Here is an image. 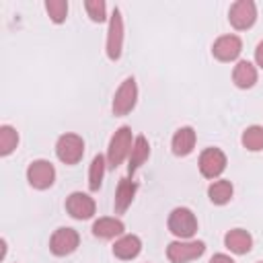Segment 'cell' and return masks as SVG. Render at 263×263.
<instances>
[{
	"instance_id": "20",
	"label": "cell",
	"mask_w": 263,
	"mask_h": 263,
	"mask_svg": "<svg viewBox=\"0 0 263 263\" xmlns=\"http://www.w3.org/2000/svg\"><path fill=\"white\" fill-rule=\"evenodd\" d=\"M234 195V187L226 179H218L208 187V197L214 205H226Z\"/></svg>"
},
{
	"instance_id": "22",
	"label": "cell",
	"mask_w": 263,
	"mask_h": 263,
	"mask_svg": "<svg viewBox=\"0 0 263 263\" xmlns=\"http://www.w3.org/2000/svg\"><path fill=\"white\" fill-rule=\"evenodd\" d=\"M240 142L247 150L251 152H259L263 150V125H249L242 136H240Z\"/></svg>"
},
{
	"instance_id": "12",
	"label": "cell",
	"mask_w": 263,
	"mask_h": 263,
	"mask_svg": "<svg viewBox=\"0 0 263 263\" xmlns=\"http://www.w3.org/2000/svg\"><path fill=\"white\" fill-rule=\"evenodd\" d=\"M242 51V41L238 35H220L212 43V55L220 62H234Z\"/></svg>"
},
{
	"instance_id": "25",
	"label": "cell",
	"mask_w": 263,
	"mask_h": 263,
	"mask_svg": "<svg viewBox=\"0 0 263 263\" xmlns=\"http://www.w3.org/2000/svg\"><path fill=\"white\" fill-rule=\"evenodd\" d=\"M84 8H86V14L92 23H105L107 21V4L103 0H86Z\"/></svg>"
},
{
	"instance_id": "14",
	"label": "cell",
	"mask_w": 263,
	"mask_h": 263,
	"mask_svg": "<svg viewBox=\"0 0 263 263\" xmlns=\"http://www.w3.org/2000/svg\"><path fill=\"white\" fill-rule=\"evenodd\" d=\"M195 142H197V134L191 125H183L175 132L173 140H171V150L175 156H189L195 148Z\"/></svg>"
},
{
	"instance_id": "17",
	"label": "cell",
	"mask_w": 263,
	"mask_h": 263,
	"mask_svg": "<svg viewBox=\"0 0 263 263\" xmlns=\"http://www.w3.org/2000/svg\"><path fill=\"white\" fill-rule=\"evenodd\" d=\"M148 156H150V144H148L146 136H136L132 152H129V158H127V175L134 177L136 171H140L144 166Z\"/></svg>"
},
{
	"instance_id": "4",
	"label": "cell",
	"mask_w": 263,
	"mask_h": 263,
	"mask_svg": "<svg viewBox=\"0 0 263 263\" xmlns=\"http://www.w3.org/2000/svg\"><path fill=\"white\" fill-rule=\"evenodd\" d=\"M136 103H138V84H136V78L134 76H127L119 84V88L115 90V95H113V103H111L113 115L123 117V115L132 113L134 107H136Z\"/></svg>"
},
{
	"instance_id": "24",
	"label": "cell",
	"mask_w": 263,
	"mask_h": 263,
	"mask_svg": "<svg viewBox=\"0 0 263 263\" xmlns=\"http://www.w3.org/2000/svg\"><path fill=\"white\" fill-rule=\"evenodd\" d=\"M45 10H47L49 18L55 25H60L68 16V2L66 0H45Z\"/></svg>"
},
{
	"instance_id": "19",
	"label": "cell",
	"mask_w": 263,
	"mask_h": 263,
	"mask_svg": "<svg viewBox=\"0 0 263 263\" xmlns=\"http://www.w3.org/2000/svg\"><path fill=\"white\" fill-rule=\"evenodd\" d=\"M257 66L249 60H238L234 70H232V82L238 86V88H253L255 82H257Z\"/></svg>"
},
{
	"instance_id": "2",
	"label": "cell",
	"mask_w": 263,
	"mask_h": 263,
	"mask_svg": "<svg viewBox=\"0 0 263 263\" xmlns=\"http://www.w3.org/2000/svg\"><path fill=\"white\" fill-rule=\"evenodd\" d=\"M166 226L171 230L173 236H177V240H191L197 232V218L189 208H175L168 214Z\"/></svg>"
},
{
	"instance_id": "27",
	"label": "cell",
	"mask_w": 263,
	"mask_h": 263,
	"mask_svg": "<svg viewBox=\"0 0 263 263\" xmlns=\"http://www.w3.org/2000/svg\"><path fill=\"white\" fill-rule=\"evenodd\" d=\"M210 263H234V259H232L230 255H226V253H216V255L210 259Z\"/></svg>"
},
{
	"instance_id": "10",
	"label": "cell",
	"mask_w": 263,
	"mask_h": 263,
	"mask_svg": "<svg viewBox=\"0 0 263 263\" xmlns=\"http://www.w3.org/2000/svg\"><path fill=\"white\" fill-rule=\"evenodd\" d=\"M226 154L220 150V148H205L201 154H199V160H197V166H199V173L205 177V179H218L224 168H226Z\"/></svg>"
},
{
	"instance_id": "7",
	"label": "cell",
	"mask_w": 263,
	"mask_h": 263,
	"mask_svg": "<svg viewBox=\"0 0 263 263\" xmlns=\"http://www.w3.org/2000/svg\"><path fill=\"white\" fill-rule=\"evenodd\" d=\"M27 181L33 189H49L53 183H55V168L49 160H33L29 166H27Z\"/></svg>"
},
{
	"instance_id": "16",
	"label": "cell",
	"mask_w": 263,
	"mask_h": 263,
	"mask_svg": "<svg viewBox=\"0 0 263 263\" xmlns=\"http://www.w3.org/2000/svg\"><path fill=\"white\" fill-rule=\"evenodd\" d=\"M224 247L234 255H247L253 249V236L245 228H232L224 234Z\"/></svg>"
},
{
	"instance_id": "11",
	"label": "cell",
	"mask_w": 263,
	"mask_h": 263,
	"mask_svg": "<svg viewBox=\"0 0 263 263\" xmlns=\"http://www.w3.org/2000/svg\"><path fill=\"white\" fill-rule=\"evenodd\" d=\"M66 212L74 218V220H90L97 212V203L88 193L82 191H74L66 197Z\"/></svg>"
},
{
	"instance_id": "28",
	"label": "cell",
	"mask_w": 263,
	"mask_h": 263,
	"mask_svg": "<svg viewBox=\"0 0 263 263\" xmlns=\"http://www.w3.org/2000/svg\"><path fill=\"white\" fill-rule=\"evenodd\" d=\"M257 263H263V261H257Z\"/></svg>"
},
{
	"instance_id": "5",
	"label": "cell",
	"mask_w": 263,
	"mask_h": 263,
	"mask_svg": "<svg viewBox=\"0 0 263 263\" xmlns=\"http://www.w3.org/2000/svg\"><path fill=\"white\" fill-rule=\"evenodd\" d=\"M55 156L64 164H78L84 156V140L78 134H62L55 142Z\"/></svg>"
},
{
	"instance_id": "8",
	"label": "cell",
	"mask_w": 263,
	"mask_h": 263,
	"mask_svg": "<svg viewBox=\"0 0 263 263\" xmlns=\"http://www.w3.org/2000/svg\"><path fill=\"white\" fill-rule=\"evenodd\" d=\"M228 21L236 31H247L257 21V4L253 0H236L228 10Z\"/></svg>"
},
{
	"instance_id": "26",
	"label": "cell",
	"mask_w": 263,
	"mask_h": 263,
	"mask_svg": "<svg viewBox=\"0 0 263 263\" xmlns=\"http://www.w3.org/2000/svg\"><path fill=\"white\" fill-rule=\"evenodd\" d=\"M255 64L263 70V39L257 43V47H255Z\"/></svg>"
},
{
	"instance_id": "1",
	"label": "cell",
	"mask_w": 263,
	"mask_h": 263,
	"mask_svg": "<svg viewBox=\"0 0 263 263\" xmlns=\"http://www.w3.org/2000/svg\"><path fill=\"white\" fill-rule=\"evenodd\" d=\"M134 140H136V138H134L129 125L117 127V132L111 136L109 148H107V166H109V168H117L125 158H129Z\"/></svg>"
},
{
	"instance_id": "21",
	"label": "cell",
	"mask_w": 263,
	"mask_h": 263,
	"mask_svg": "<svg viewBox=\"0 0 263 263\" xmlns=\"http://www.w3.org/2000/svg\"><path fill=\"white\" fill-rule=\"evenodd\" d=\"M105 171H107V156L97 154L90 162V168H88V189L90 191H99V187L103 185Z\"/></svg>"
},
{
	"instance_id": "6",
	"label": "cell",
	"mask_w": 263,
	"mask_h": 263,
	"mask_svg": "<svg viewBox=\"0 0 263 263\" xmlns=\"http://www.w3.org/2000/svg\"><path fill=\"white\" fill-rule=\"evenodd\" d=\"M205 253V242L203 240H173L166 247V259L171 263H189L199 259Z\"/></svg>"
},
{
	"instance_id": "18",
	"label": "cell",
	"mask_w": 263,
	"mask_h": 263,
	"mask_svg": "<svg viewBox=\"0 0 263 263\" xmlns=\"http://www.w3.org/2000/svg\"><path fill=\"white\" fill-rule=\"evenodd\" d=\"M136 191H138V183L134 179H129V177H121L119 179L117 189H115V201H113L117 214H123L132 205Z\"/></svg>"
},
{
	"instance_id": "23",
	"label": "cell",
	"mask_w": 263,
	"mask_h": 263,
	"mask_svg": "<svg viewBox=\"0 0 263 263\" xmlns=\"http://www.w3.org/2000/svg\"><path fill=\"white\" fill-rule=\"evenodd\" d=\"M18 146V132L12 125H0V156H8Z\"/></svg>"
},
{
	"instance_id": "15",
	"label": "cell",
	"mask_w": 263,
	"mask_h": 263,
	"mask_svg": "<svg viewBox=\"0 0 263 263\" xmlns=\"http://www.w3.org/2000/svg\"><path fill=\"white\" fill-rule=\"evenodd\" d=\"M142 251V240L138 234H123L119 238H115L113 242V255L121 261H132L140 255Z\"/></svg>"
},
{
	"instance_id": "3",
	"label": "cell",
	"mask_w": 263,
	"mask_h": 263,
	"mask_svg": "<svg viewBox=\"0 0 263 263\" xmlns=\"http://www.w3.org/2000/svg\"><path fill=\"white\" fill-rule=\"evenodd\" d=\"M123 37H125V29H123V16H121V10L115 6L111 16H109V29H107V45H105V51H107V58L111 62H117L121 58V51H123Z\"/></svg>"
},
{
	"instance_id": "13",
	"label": "cell",
	"mask_w": 263,
	"mask_h": 263,
	"mask_svg": "<svg viewBox=\"0 0 263 263\" xmlns=\"http://www.w3.org/2000/svg\"><path fill=\"white\" fill-rule=\"evenodd\" d=\"M92 234L97 238H103V240H111V238H119L125 234V226L119 218L115 216H103L99 220L92 222Z\"/></svg>"
},
{
	"instance_id": "9",
	"label": "cell",
	"mask_w": 263,
	"mask_h": 263,
	"mask_svg": "<svg viewBox=\"0 0 263 263\" xmlns=\"http://www.w3.org/2000/svg\"><path fill=\"white\" fill-rule=\"evenodd\" d=\"M78 245H80V236H78V232H76L74 228H70V226L58 228V230L51 234V238H49V251H51L55 257H66V255L74 253V251L78 249Z\"/></svg>"
}]
</instances>
